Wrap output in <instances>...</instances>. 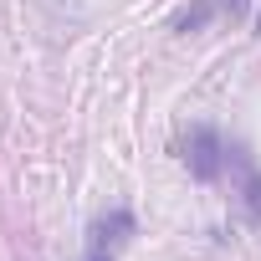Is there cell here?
I'll use <instances>...</instances> for the list:
<instances>
[{
	"label": "cell",
	"mask_w": 261,
	"mask_h": 261,
	"mask_svg": "<svg viewBox=\"0 0 261 261\" xmlns=\"http://www.w3.org/2000/svg\"><path fill=\"white\" fill-rule=\"evenodd\" d=\"M225 169L236 174V195H241V210H246V220L261 230V164H256V154L246 149V144H225Z\"/></svg>",
	"instance_id": "obj_3"
},
{
	"label": "cell",
	"mask_w": 261,
	"mask_h": 261,
	"mask_svg": "<svg viewBox=\"0 0 261 261\" xmlns=\"http://www.w3.org/2000/svg\"><path fill=\"white\" fill-rule=\"evenodd\" d=\"M185 164H190V179H200V185H215L225 174V134H220L215 123H195L190 128Z\"/></svg>",
	"instance_id": "obj_2"
},
{
	"label": "cell",
	"mask_w": 261,
	"mask_h": 261,
	"mask_svg": "<svg viewBox=\"0 0 261 261\" xmlns=\"http://www.w3.org/2000/svg\"><path fill=\"white\" fill-rule=\"evenodd\" d=\"M139 236V215L128 205H108L92 225H87V251L82 261H118V251Z\"/></svg>",
	"instance_id": "obj_1"
},
{
	"label": "cell",
	"mask_w": 261,
	"mask_h": 261,
	"mask_svg": "<svg viewBox=\"0 0 261 261\" xmlns=\"http://www.w3.org/2000/svg\"><path fill=\"white\" fill-rule=\"evenodd\" d=\"M246 11H251V0H190V6L169 21V31L195 36V31H205L210 21H241Z\"/></svg>",
	"instance_id": "obj_4"
},
{
	"label": "cell",
	"mask_w": 261,
	"mask_h": 261,
	"mask_svg": "<svg viewBox=\"0 0 261 261\" xmlns=\"http://www.w3.org/2000/svg\"><path fill=\"white\" fill-rule=\"evenodd\" d=\"M256 36H261V16H256Z\"/></svg>",
	"instance_id": "obj_5"
}]
</instances>
